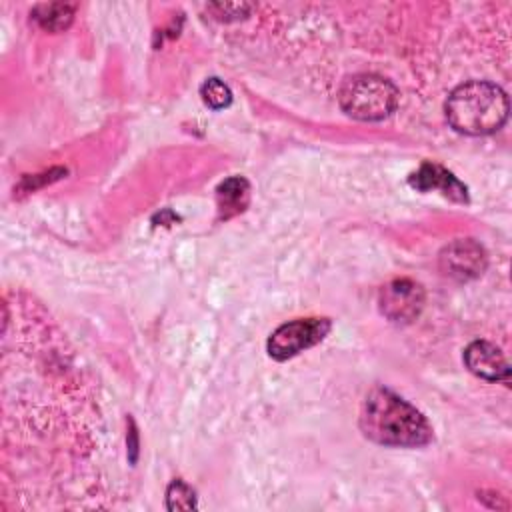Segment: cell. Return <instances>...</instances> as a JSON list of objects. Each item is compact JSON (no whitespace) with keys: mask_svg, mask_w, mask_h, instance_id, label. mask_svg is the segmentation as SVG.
I'll use <instances>...</instances> for the list:
<instances>
[{"mask_svg":"<svg viewBox=\"0 0 512 512\" xmlns=\"http://www.w3.org/2000/svg\"><path fill=\"white\" fill-rule=\"evenodd\" d=\"M330 332L328 318H300L278 326L268 338V354L274 360H288L318 344Z\"/></svg>","mask_w":512,"mask_h":512,"instance_id":"4","label":"cell"},{"mask_svg":"<svg viewBox=\"0 0 512 512\" xmlns=\"http://www.w3.org/2000/svg\"><path fill=\"white\" fill-rule=\"evenodd\" d=\"M166 508L168 510H194L196 508L194 490L186 482L174 480L166 490Z\"/></svg>","mask_w":512,"mask_h":512,"instance_id":"12","label":"cell"},{"mask_svg":"<svg viewBox=\"0 0 512 512\" xmlns=\"http://www.w3.org/2000/svg\"><path fill=\"white\" fill-rule=\"evenodd\" d=\"M408 182L416 190H422V192L440 190L450 200L468 202L466 186L450 170H446V168H442L438 164H430V162L422 164L414 174H410Z\"/></svg>","mask_w":512,"mask_h":512,"instance_id":"8","label":"cell"},{"mask_svg":"<svg viewBox=\"0 0 512 512\" xmlns=\"http://www.w3.org/2000/svg\"><path fill=\"white\" fill-rule=\"evenodd\" d=\"M34 22L48 32H62L70 26L74 18V6L62 4V2H52V4H38L32 10Z\"/></svg>","mask_w":512,"mask_h":512,"instance_id":"10","label":"cell"},{"mask_svg":"<svg viewBox=\"0 0 512 512\" xmlns=\"http://www.w3.org/2000/svg\"><path fill=\"white\" fill-rule=\"evenodd\" d=\"M200 96L204 104L212 110H222L232 102V92L220 78L204 80V84L200 86Z\"/></svg>","mask_w":512,"mask_h":512,"instance_id":"11","label":"cell"},{"mask_svg":"<svg viewBox=\"0 0 512 512\" xmlns=\"http://www.w3.org/2000/svg\"><path fill=\"white\" fill-rule=\"evenodd\" d=\"M380 312L396 324L412 322L424 306V290L418 282L398 278L380 288L378 294Z\"/></svg>","mask_w":512,"mask_h":512,"instance_id":"5","label":"cell"},{"mask_svg":"<svg viewBox=\"0 0 512 512\" xmlns=\"http://www.w3.org/2000/svg\"><path fill=\"white\" fill-rule=\"evenodd\" d=\"M464 364L472 374L490 382H510V364L504 352L486 340H476L464 350Z\"/></svg>","mask_w":512,"mask_h":512,"instance_id":"7","label":"cell"},{"mask_svg":"<svg viewBox=\"0 0 512 512\" xmlns=\"http://www.w3.org/2000/svg\"><path fill=\"white\" fill-rule=\"evenodd\" d=\"M218 210L222 218L242 212L250 200V186L242 176H230L216 188Z\"/></svg>","mask_w":512,"mask_h":512,"instance_id":"9","label":"cell"},{"mask_svg":"<svg viewBox=\"0 0 512 512\" xmlns=\"http://www.w3.org/2000/svg\"><path fill=\"white\" fill-rule=\"evenodd\" d=\"M340 108L364 122L390 116L398 106V88L378 74H356L344 80L338 94Z\"/></svg>","mask_w":512,"mask_h":512,"instance_id":"3","label":"cell"},{"mask_svg":"<svg viewBox=\"0 0 512 512\" xmlns=\"http://www.w3.org/2000/svg\"><path fill=\"white\" fill-rule=\"evenodd\" d=\"M440 268L454 280H472L486 268V252L472 238H458L440 252Z\"/></svg>","mask_w":512,"mask_h":512,"instance_id":"6","label":"cell"},{"mask_svg":"<svg viewBox=\"0 0 512 512\" xmlns=\"http://www.w3.org/2000/svg\"><path fill=\"white\" fill-rule=\"evenodd\" d=\"M360 430L384 446L416 448L432 440V426L412 404L384 386L372 388L360 410Z\"/></svg>","mask_w":512,"mask_h":512,"instance_id":"1","label":"cell"},{"mask_svg":"<svg viewBox=\"0 0 512 512\" xmlns=\"http://www.w3.org/2000/svg\"><path fill=\"white\" fill-rule=\"evenodd\" d=\"M448 124L468 136H486L500 130L508 118L506 92L486 80L456 86L446 100Z\"/></svg>","mask_w":512,"mask_h":512,"instance_id":"2","label":"cell"}]
</instances>
